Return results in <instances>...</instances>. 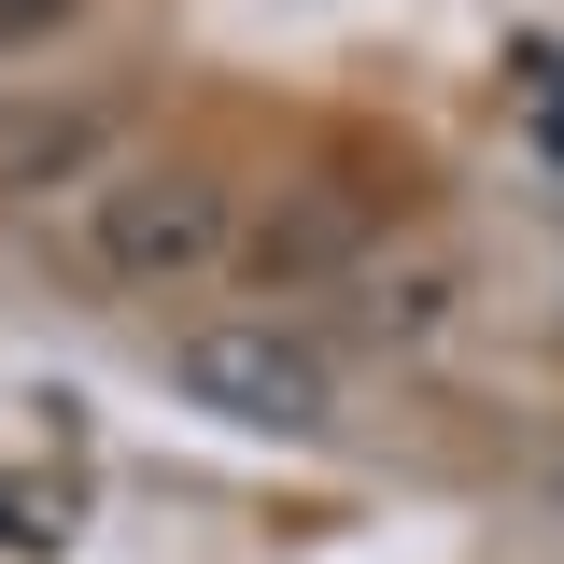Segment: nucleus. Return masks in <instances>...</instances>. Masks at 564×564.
I'll return each instance as SVG.
<instances>
[{
	"mask_svg": "<svg viewBox=\"0 0 564 564\" xmlns=\"http://www.w3.org/2000/svg\"><path fill=\"white\" fill-rule=\"evenodd\" d=\"M85 269L99 282H184L226 254V184H212L198 155H141V170H113L99 198H85Z\"/></svg>",
	"mask_w": 564,
	"mask_h": 564,
	"instance_id": "f257e3e1",
	"label": "nucleus"
},
{
	"mask_svg": "<svg viewBox=\"0 0 564 564\" xmlns=\"http://www.w3.org/2000/svg\"><path fill=\"white\" fill-rule=\"evenodd\" d=\"M170 381H184L198 410L254 423V437H311V423L339 410L325 352L296 339V325H184V339H170Z\"/></svg>",
	"mask_w": 564,
	"mask_h": 564,
	"instance_id": "f03ea898",
	"label": "nucleus"
},
{
	"mask_svg": "<svg viewBox=\"0 0 564 564\" xmlns=\"http://www.w3.org/2000/svg\"><path fill=\"white\" fill-rule=\"evenodd\" d=\"M269 269H325V254H352V212L325 198V212H269V240H254Z\"/></svg>",
	"mask_w": 564,
	"mask_h": 564,
	"instance_id": "7ed1b4c3",
	"label": "nucleus"
},
{
	"mask_svg": "<svg viewBox=\"0 0 564 564\" xmlns=\"http://www.w3.org/2000/svg\"><path fill=\"white\" fill-rule=\"evenodd\" d=\"M57 14H85V0H0V43H29V29H57Z\"/></svg>",
	"mask_w": 564,
	"mask_h": 564,
	"instance_id": "20e7f679",
	"label": "nucleus"
}]
</instances>
